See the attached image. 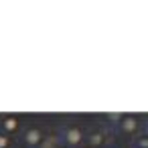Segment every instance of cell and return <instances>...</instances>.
<instances>
[{
  "label": "cell",
  "mask_w": 148,
  "mask_h": 148,
  "mask_svg": "<svg viewBox=\"0 0 148 148\" xmlns=\"http://www.w3.org/2000/svg\"><path fill=\"white\" fill-rule=\"evenodd\" d=\"M59 142L61 146H67V148H79L83 144V138H85V128L79 126V124H67L59 130Z\"/></svg>",
  "instance_id": "obj_1"
},
{
  "label": "cell",
  "mask_w": 148,
  "mask_h": 148,
  "mask_svg": "<svg viewBox=\"0 0 148 148\" xmlns=\"http://www.w3.org/2000/svg\"><path fill=\"white\" fill-rule=\"evenodd\" d=\"M108 142V126H93L89 130H85V138L83 144L87 148H101Z\"/></svg>",
  "instance_id": "obj_2"
},
{
  "label": "cell",
  "mask_w": 148,
  "mask_h": 148,
  "mask_svg": "<svg viewBox=\"0 0 148 148\" xmlns=\"http://www.w3.org/2000/svg\"><path fill=\"white\" fill-rule=\"evenodd\" d=\"M140 128H142V124L136 116H120V122L116 124V130L126 136H136L140 132Z\"/></svg>",
  "instance_id": "obj_3"
},
{
  "label": "cell",
  "mask_w": 148,
  "mask_h": 148,
  "mask_svg": "<svg viewBox=\"0 0 148 148\" xmlns=\"http://www.w3.org/2000/svg\"><path fill=\"white\" fill-rule=\"evenodd\" d=\"M43 138H45V132H43L39 126H29V128H25V132H23V144L29 146V148H37Z\"/></svg>",
  "instance_id": "obj_4"
},
{
  "label": "cell",
  "mask_w": 148,
  "mask_h": 148,
  "mask_svg": "<svg viewBox=\"0 0 148 148\" xmlns=\"http://www.w3.org/2000/svg\"><path fill=\"white\" fill-rule=\"evenodd\" d=\"M0 126H2V134L10 136V134L18 132V128H21V120H18L16 116H4L2 122H0Z\"/></svg>",
  "instance_id": "obj_5"
},
{
  "label": "cell",
  "mask_w": 148,
  "mask_h": 148,
  "mask_svg": "<svg viewBox=\"0 0 148 148\" xmlns=\"http://www.w3.org/2000/svg\"><path fill=\"white\" fill-rule=\"evenodd\" d=\"M37 148H61L59 136H57V134H49V136H45Z\"/></svg>",
  "instance_id": "obj_6"
},
{
  "label": "cell",
  "mask_w": 148,
  "mask_h": 148,
  "mask_svg": "<svg viewBox=\"0 0 148 148\" xmlns=\"http://www.w3.org/2000/svg\"><path fill=\"white\" fill-rule=\"evenodd\" d=\"M134 148H148V136L144 134V132H140V134H136L134 136V144H132Z\"/></svg>",
  "instance_id": "obj_7"
},
{
  "label": "cell",
  "mask_w": 148,
  "mask_h": 148,
  "mask_svg": "<svg viewBox=\"0 0 148 148\" xmlns=\"http://www.w3.org/2000/svg\"><path fill=\"white\" fill-rule=\"evenodd\" d=\"M10 136H6V134H2L0 132V148H10Z\"/></svg>",
  "instance_id": "obj_8"
},
{
  "label": "cell",
  "mask_w": 148,
  "mask_h": 148,
  "mask_svg": "<svg viewBox=\"0 0 148 148\" xmlns=\"http://www.w3.org/2000/svg\"><path fill=\"white\" fill-rule=\"evenodd\" d=\"M106 120H108V122H112V124H114V128H116V124L120 122V116H118V114H110V116H106Z\"/></svg>",
  "instance_id": "obj_9"
},
{
  "label": "cell",
  "mask_w": 148,
  "mask_h": 148,
  "mask_svg": "<svg viewBox=\"0 0 148 148\" xmlns=\"http://www.w3.org/2000/svg\"><path fill=\"white\" fill-rule=\"evenodd\" d=\"M132 148H134V146H132Z\"/></svg>",
  "instance_id": "obj_10"
}]
</instances>
